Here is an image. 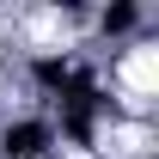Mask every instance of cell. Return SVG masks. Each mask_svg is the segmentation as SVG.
I'll use <instances>...</instances> for the list:
<instances>
[{
	"label": "cell",
	"instance_id": "obj_3",
	"mask_svg": "<svg viewBox=\"0 0 159 159\" xmlns=\"http://www.w3.org/2000/svg\"><path fill=\"white\" fill-rule=\"evenodd\" d=\"M129 25H135V6H129V0H122V6H110V12H104V31H129Z\"/></svg>",
	"mask_w": 159,
	"mask_h": 159
},
{
	"label": "cell",
	"instance_id": "obj_2",
	"mask_svg": "<svg viewBox=\"0 0 159 159\" xmlns=\"http://www.w3.org/2000/svg\"><path fill=\"white\" fill-rule=\"evenodd\" d=\"M37 80L43 86H67L74 74H67V61H37Z\"/></svg>",
	"mask_w": 159,
	"mask_h": 159
},
{
	"label": "cell",
	"instance_id": "obj_1",
	"mask_svg": "<svg viewBox=\"0 0 159 159\" xmlns=\"http://www.w3.org/2000/svg\"><path fill=\"white\" fill-rule=\"evenodd\" d=\"M43 147H49V122H12L6 141H0V153H6V159H37Z\"/></svg>",
	"mask_w": 159,
	"mask_h": 159
}]
</instances>
